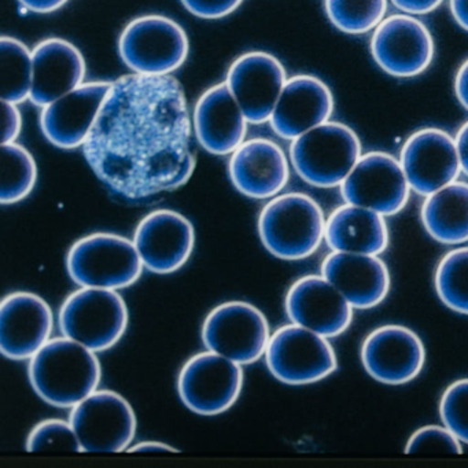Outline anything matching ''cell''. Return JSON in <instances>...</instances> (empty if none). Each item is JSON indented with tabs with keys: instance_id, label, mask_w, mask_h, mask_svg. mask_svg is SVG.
I'll return each mask as SVG.
<instances>
[{
	"instance_id": "20",
	"label": "cell",
	"mask_w": 468,
	"mask_h": 468,
	"mask_svg": "<svg viewBox=\"0 0 468 468\" xmlns=\"http://www.w3.org/2000/svg\"><path fill=\"white\" fill-rule=\"evenodd\" d=\"M112 83L89 81L43 108L40 128L53 146L83 147L108 97Z\"/></svg>"
},
{
	"instance_id": "27",
	"label": "cell",
	"mask_w": 468,
	"mask_h": 468,
	"mask_svg": "<svg viewBox=\"0 0 468 468\" xmlns=\"http://www.w3.org/2000/svg\"><path fill=\"white\" fill-rule=\"evenodd\" d=\"M421 224L427 234L442 245L468 242V183L456 182L424 197Z\"/></svg>"
},
{
	"instance_id": "35",
	"label": "cell",
	"mask_w": 468,
	"mask_h": 468,
	"mask_svg": "<svg viewBox=\"0 0 468 468\" xmlns=\"http://www.w3.org/2000/svg\"><path fill=\"white\" fill-rule=\"evenodd\" d=\"M186 10L204 20H218L234 13L243 0H180Z\"/></svg>"
},
{
	"instance_id": "15",
	"label": "cell",
	"mask_w": 468,
	"mask_h": 468,
	"mask_svg": "<svg viewBox=\"0 0 468 468\" xmlns=\"http://www.w3.org/2000/svg\"><path fill=\"white\" fill-rule=\"evenodd\" d=\"M399 163L413 193L430 196L462 174L454 136L440 128L416 131L405 141Z\"/></svg>"
},
{
	"instance_id": "19",
	"label": "cell",
	"mask_w": 468,
	"mask_h": 468,
	"mask_svg": "<svg viewBox=\"0 0 468 468\" xmlns=\"http://www.w3.org/2000/svg\"><path fill=\"white\" fill-rule=\"evenodd\" d=\"M54 327L50 305L40 295L16 292L0 303V350L9 360H31Z\"/></svg>"
},
{
	"instance_id": "4",
	"label": "cell",
	"mask_w": 468,
	"mask_h": 468,
	"mask_svg": "<svg viewBox=\"0 0 468 468\" xmlns=\"http://www.w3.org/2000/svg\"><path fill=\"white\" fill-rule=\"evenodd\" d=\"M361 155L356 131L331 120L298 136L290 146V161L298 176L319 188L341 187Z\"/></svg>"
},
{
	"instance_id": "38",
	"label": "cell",
	"mask_w": 468,
	"mask_h": 468,
	"mask_svg": "<svg viewBox=\"0 0 468 468\" xmlns=\"http://www.w3.org/2000/svg\"><path fill=\"white\" fill-rule=\"evenodd\" d=\"M69 0H18L24 9L37 15H48L64 7Z\"/></svg>"
},
{
	"instance_id": "39",
	"label": "cell",
	"mask_w": 468,
	"mask_h": 468,
	"mask_svg": "<svg viewBox=\"0 0 468 468\" xmlns=\"http://www.w3.org/2000/svg\"><path fill=\"white\" fill-rule=\"evenodd\" d=\"M454 95L460 105L468 112V58L460 65L454 76Z\"/></svg>"
},
{
	"instance_id": "16",
	"label": "cell",
	"mask_w": 468,
	"mask_h": 468,
	"mask_svg": "<svg viewBox=\"0 0 468 468\" xmlns=\"http://www.w3.org/2000/svg\"><path fill=\"white\" fill-rule=\"evenodd\" d=\"M287 81L286 69L272 54L253 51L235 59L226 84L249 124L270 122Z\"/></svg>"
},
{
	"instance_id": "36",
	"label": "cell",
	"mask_w": 468,
	"mask_h": 468,
	"mask_svg": "<svg viewBox=\"0 0 468 468\" xmlns=\"http://www.w3.org/2000/svg\"><path fill=\"white\" fill-rule=\"evenodd\" d=\"M2 111H4V135L2 144H13L17 141L23 130V116L17 103L2 101Z\"/></svg>"
},
{
	"instance_id": "2",
	"label": "cell",
	"mask_w": 468,
	"mask_h": 468,
	"mask_svg": "<svg viewBox=\"0 0 468 468\" xmlns=\"http://www.w3.org/2000/svg\"><path fill=\"white\" fill-rule=\"evenodd\" d=\"M28 374L35 393L57 408L75 407L102 379L97 353L67 336L50 339L29 360Z\"/></svg>"
},
{
	"instance_id": "5",
	"label": "cell",
	"mask_w": 468,
	"mask_h": 468,
	"mask_svg": "<svg viewBox=\"0 0 468 468\" xmlns=\"http://www.w3.org/2000/svg\"><path fill=\"white\" fill-rule=\"evenodd\" d=\"M144 268L133 240L111 232L87 235L67 254L68 273L80 287L127 289L138 282Z\"/></svg>"
},
{
	"instance_id": "31",
	"label": "cell",
	"mask_w": 468,
	"mask_h": 468,
	"mask_svg": "<svg viewBox=\"0 0 468 468\" xmlns=\"http://www.w3.org/2000/svg\"><path fill=\"white\" fill-rule=\"evenodd\" d=\"M388 0H324L325 15L344 34L374 31L386 17Z\"/></svg>"
},
{
	"instance_id": "24",
	"label": "cell",
	"mask_w": 468,
	"mask_h": 468,
	"mask_svg": "<svg viewBox=\"0 0 468 468\" xmlns=\"http://www.w3.org/2000/svg\"><path fill=\"white\" fill-rule=\"evenodd\" d=\"M248 119L226 83L210 87L194 109L193 130L213 155H231L245 142Z\"/></svg>"
},
{
	"instance_id": "18",
	"label": "cell",
	"mask_w": 468,
	"mask_h": 468,
	"mask_svg": "<svg viewBox=\"0 0 468 468\" xmlns=\"http://www.w3.org/2000/svg\"><path fill=\"white\" fill-rule=\"evenodd\" d=\"M290 322L325 338H336L352 324L353 308L324 276L306 275L292 284L284 300Z\"/></svg>"
},
{
	"instance_id": "1",
	"label": "cell",
	"mask_w": 468,
	"mask_h": 468,
	"mask_svg": "<svg viewBox=\"0 0 468 468\" xmlns=\"http://www.w3.org/2000/svg\"><path fill=\"white\" fill-rule=\"evenodd\" d=\"M191 133L187 100L174 76L131 73L112 83L84 157L114 196L144 201L193 176Z\"/></svg>"
},
{
	"instance_id": "11",
	"label": "cell",
	"mask_w": 468,
	"mask_h": 468,
	"mask_svg": "<svg viewBox=\"0 0 468 468\" xmlns=\"http://www.w3.org/2000/svg\"><path fill=\"white\" fill-rule=\"evenodd\" d=\"M243 388L240 364L207 350L186 361L177 377V393L183 404L202 416L229 410Z\"/></svg>"
},
{
	"instance_id": "8",
	"label": "cell",
	"mask_w": 468,
	"mask_h": 468,
	"mask_svg": "<svg viewBox=\"0 0 468 468\" xmlns=\"http://www.w3.org/2000/svg\"><path fill=\"white\" fill-rule=\"evenodd\" d=\"M265 363L275 379L290 386L320 382L338 368V358L328 338L294 323L271 335Z\"/></svg>"
},
{
	"instance_id": "22",
	"label": "cell",
	"mask_w": 468,
	"mask_h": 468,
	"mask_svg": "<svg viewBox=\"0 0 468 468\" xmlns=\"http://www.w3.org/2000/svg\"><path fill=\"white\" fill-rule=\"evenodd\" d=\"M229 175L234 187L243 196L270 199L279 196L289 183V160L275 142L251 139L232 153Z\"/></svg>"
},
{
	"instance_id": "7",
	"label": "cell",
	"mask_w": 468,
	"mask_h": 468,
	"mask_svg": "<svg viewBox=\"0 0 468 468\" xmlns=\"http://www.w3.org/2000/svg\"><path fill=\"white\" fill-rule=\"evenodd\" d=\"M188 50L185 29L165 16L135 18L119 39L120 58L138 75L169 76L185 64Z\"/></svg>"
},
{
	"instance_id": "9",
	"label": "cell",
	"mask_w": 468,
	"mask_h": 468,
	"mask_svg": "<svg viewBox=\"0 0 468 468\" xmlns=\"http://www.w3.org/2000/svg\"><path fill=\"white\" fill-rule=\"evenodd\" d=\"M270 338L267 317L245 301H229L216 306L202 325V341L207 349L240 366L256 363L265 356Z\"/></svg>"
},
{
	"instance_id": "32",
	"label": "cell",
	"mask_w": 468,
	"mask_h": 468,
	"mask_svg": "<svg viewBox=\"0 0 468 468\" xmlns=\"http://www.w3.org/2000/svg\"><path fill=\"white\" fill-rule=\"evenodd\" d=\"M27 451L81 452V446L70 421L46 419L29 432Z\"/></svg>"
},
{
	"instance_id": "10",
	"label": "cell",
	"mask_w": 468,
	"mask_h": 468,
	"mask_svg": "<svg viewBox=\"0 0 468 468\" xmlns=\"http://www.w3.org/2000/svg\"><path fill=\"white\" fill-rule=\"evenodd\" d=\"M70 423L80 442L81 452L116 453L127 452L136 434L133 405L112 390H95L70 412Z\"/></svg>"
},
{
	"instance_id": "23",
	"label": "cell",
	"mask_w": 468,
	"mask_h": 468,
	"mask_svg": "<svg viewBox=\"0 0 468 468\" xmlns=\"http://www.w3.org/2000/svg\"><path fill=\"white\" fill-rule=\"evenodd\" d=\"M322 275L334 284L355 309H372L390 292V272L380 256L331 251Z\"/></svg>"
},
{
	"instance_id": "40",
	"label": "cell",
	"mask_w": 468,
	"mask_h": 468,
	"mask_svg": "<svg viewBox=\"0 0 468 468\" xmlns=\"http://www.w3.org/2000/svg\"><path fill=\"white\" fill-rule=\"evenodd\" d=\"M454 141H456L462 172L465 176H468V122H465L459 128L456 136H454Z\"/></svg>"
},
{
	"instance_id": "41",
	"label": "cell",
	"mask_w": 468,
	"mask_h": 468,
	"mask_svg": "<svg viewBox=\"0 0 468 468\" xmlns=\"http://www.w3.org/2000/svg\"><path fill=\"white\" fill-rule=\"evenodd\" d=\"M127 452L130 453H153L155 452L157 453V452H177V449L168 443L160 442V441H144V442L131 445Z\"/></svg>"
},
{
	"instance_id": "21",
	"label": "cell",
	"mask_w": 468,
	"mask_h": 468,
	"mask_svg": "<svg viewBox=\"0 0 468 468\" xmlns=\"http://www.w3.org/2000/svg\"><path fill=\"white\" fill-rule=\"evenodd\" d=\"M333 112L334 95L322 79L294 76L287 79L270 124L276 135L294 141L330 122Z\"/></svg>"
},
{
	"instance_id": "12",
	"label": "cell",
	"mask_w": 468,
	"mask_h": 468,
	"mask_svg": "<svg viewBox=\"0 0 468 468\" xmlns=\"http://www.w3.org/2000/svg\"><path fill=\"white\" fill-rule=\"evenodd\" d=\"M372 58L378 67L397 79H412L429 69L434 59L431 32L416 16H388L372 31Z\"/></svg>"
},
{
	"instance_id": "17",
	"label": "cell",
	"mask_w": 468,
	"mask_h": 468,
	"mask_svg": "<svg viewBox=\"0 0 468 468\" xmlns=\"http://www.w3.org/2000/svg\"><path fill=\"white\" fill-rule=\"evenodd\" d=\"M133 243L144 268L158 275H169L190 260L196 229L182 213L158 209L142 218Z\"/></svg>"
},
{
	"instance_id": "26",
	"label": "cell",
	"mask_w": 468,
	"mask_h": 468,
	"mask_svg": "<svg viewBox=\"0 0 468 468\" xmlns=\"http://www.w3.org/2000/svg\"><path fill=\"white\" fill-rule=\"evenodd\" d=\"M324 240L333 251L380 256L390 235L385 216L345 202L328 216Z\"/></svg>"
},
{
	"instance_id": "37",
	"label": "cell",
	"mask_w": 468,
	"mask_h": 468,
	"mask_svg": "<svg viewBox=\"0 0 468 468\" xmlns=\"http://www.w3.org/2000/svg\"><path fill=\"white\" fill-rule=\"evenodd\" d=\"M401 13L412 16L429 15L441 6L443 0H390Z\"/></svg>"
},
{
	"instance_id": "28",
	"label": "cell",
	"mask_w": 468,
	"mask_h": 468,
	"mask_svg": "<svg viewBox=\"0 0 468 468\" xmlns=\"http://www.w3.org/2000/svg\"><path fill=\"white\" fill-rule=\"evenodd\" d=\"M0 68H2V101L26 102L31 98L34 84V56L20 40L12 37L0 39Z\"/></svg>"
},
{
	"instance_id": "14",
	"label": "cell",
	"mask_w": 468,
	"mask_h": 468,
	"mask_svg": "<svg viewBox=\"0 0 468 468\" xmlns=\"http://www.w3.org/2000/svg\"><path fill=\"white\" fill-rule=\"evenodd\" d=\"M361 363L367 374L388 386H401L419 377L426 363L420 336L399 324L380 325L361 345Z\"/></svg>"
},
{
	"instance_id": "42",
	"label": "cell",
	"mask_w": 468,
	"mask_h": 468,
	"mask_svg": "<svg viewBox=\"0 0 468 468\" xmlns=\"http://www.w3.org/2000/svg\"><path fill=\"white\" fill-rule=\"evenodd\" d=\"M449 7L457 26L468 32V0H449Z\"/></svg>"
},
{
	"instance_id": "33",
	"label": "cell",
	"mask_w": 468,
	"mask_h": 468,
	"mask_svg": "<svg viewBox=\"0 0 468 468\" xmlns=\"http://www.w3.org/2000/svg\"><path fill=\"white\" fill-rule=\"evenodd\" d=\"M442 424L456 434L462 442L468 443V378L451 383L440 401Z\"/></svg>"
},
{
	"instance_id": "3",
	"label": "cell",
	"mask_w": 468,
	"mask_h": 468,
	"mask_svg": "<svg viewBox=\"0 0 468 468\" xmlns=\"http://www.w3.org/2000/svg\"><path fill=\"white\" fill-rule=\"evenodd\" d=\"M325 218L320 205L303 193L273 197L259 216L262 246L272 256L298 261L312 256L325 237Z\"/></svg>"
},
{
	"instance_id": "13",
	"label": "cell",
	"mask_w": 468,
	"mask_h": 468,
	"mask_svg": "<svg viewBox=\"0 0 468 468\" xmlns=\"http://www.w3.org/2000/svg\"><path fill=\"white\" fill-rule=\"evenodd\" d=\"M342 198L388 218L407 207L410 188L399 158L383 152L363 154L341 185Z\"/></svg>"
},
{
	"instance_id": "29",
	"label": "cell",
	"mask_w": 468,
	"mask_h": 468,
	"mask_svg": "<svg viewBox=\"0 0 468 468\" xmlns=\"http://www.w3.org/2000/svg\"><path fill=\"white\" fill-rule=\"evenodd\" d=\"M37 166L34 155L16 144H2V176L0 202L17 204L26 199L37 186Z\"/></svg>"
},
{
	"instance_id": "34",
	"label": "cell",
	"mask_w": 468,
	"mask_h": 468,
	"mask_svg": "<svg viewBox=\"0 0 468 468\" xmlns=\"http://www.w3.org/2000/svg\"><path fill=\"white\" fill-rule=\"evenodd\" d=\"M462 441L445 424H429L416 430L408 440L407 453H462Z\"/></svg>"
},
{
	"instance_id": "6",
	"label": "cell",
	"mask_w": 468,
	"mask_h": 468,
	"mask_svg": "<svg viewBox=\"0 0 468 468\" xmlns=\"http://www.w3.org/2000/svg\"><path fill=\"white\" fill-rule=\"evenodd\" d=\"M128 308L117 290L80 287L59 309L62 335L95 353L113 347L128 327Z\"/></svg>"
},
{
	"instance_id": "25",
	"label": "cell",
	"mask_w": 468,
	"mask_h": 468,
	"mask_svg": "<svg viewBox=\"0 0 468 468\" xmlns=\"http://www.w3.org/2000/svg\"><path fill=\"white\" fill-rule=\"evenodd\" d=\"M34 84L29 100L40 108L56 102L84 83L86 59L78 48L61 37L43 40L32 51Z\"/></svg>"
},
{
	"instance_id": "30",
	"label": "cell",
	"mask_w": 468,
	"mask_h": 468,
	"mask_svg": "<svg viewBox=\"0 0 468 468\" xmlns=\"http://www.w3.org/2000/svg\"><path fill=\"white\" fill-rule=\"evenodd\" d=\"M434 287L446 308L468 316V246L453 249L441 259Z\"/></svg>"
}]
</instances>
